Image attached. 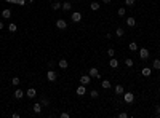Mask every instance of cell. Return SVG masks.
<instances>
[{"label": "cell", "instance_id": "1", "mask_svg": "<svg viewBox=\"0 0 160 118\" xmlns=\"http://www.w3.org/2000/svg\"><path fill=\"white\" fill-rule=\"evenodd\" d=\"M123 101H125L127 104H133L135 94H133V93H123Z\"/></svg>", "mask_w": 160, "mask_h": 118}, {"label": "cell", "instance_id": "2", "mask_svg": "<svg viewBox=\"0 0 160 118\" xmlns=\"http://www.w3.org/2000/svg\"><path fill=\"white\" fill-rule=\"evenodd\" d=\"M88 75H90L91 78H101L99 70H98V69H95V67H91V69L88 70Z\"/></svg>", "mask_w": 160, "mask_h": 118}, {"label": "cell", "instance_id": "3", "mask_svg": "<svg viewBox=\"0 0 160 118\" xmlns=\"http://www.w3.org/2000/svg\"><path fill=\"white\" fill-rule=\"evenodd\" d=\"M138 51H139V58L143 59V61L149 59V50H147V48H141V50H138Z\"/></svg>", "mask_w": 160, "mask_h": 118}, {"label": "cell", "instance_id": "4", "mask_svg": "<svg viewBox=\"0 0 160 118\" xmlns=\"http://www.w3.org/2000/svg\"><path fill=\"white\" fill-rule=\"evenodd\" d=\"M88 83H91V77L90 75H82L80 77V85H88Z\"/></svg>", "mask_w": 160, "mask_h": 118}, {"label": "cell", "instance_id": "5", "mask_svg": "<svg viewBox=\"0 0 160 118\" xmlns=\"http://www.w3.org/2000/svg\"><path fill=\"white\" fill-rule=\"evenodd\" d=\"M56 27H58L59 30H64L66 27H67V22H66L64 19H58V21H56Z\"/></svg>", "mask_w": 160, "mask_h": 118}, {"label": "cell", "instance_id": "6", "mask_svg": "<svg viewBox=\"0 0 160 118\" xmlns=\"http://www.w3.org/2000/svg\"><path fill=\"white\" fill-rule=\"evenodd\" d=\"M71 19H72L74 22H80V21H82V14H80L79 11H74L72 16H71Z\"/></svg>", "mask_w": 160, "mask_h": 118}, {"label": "cell", "instance_id": "7", "mask_svg": "<svg viewBox=\"0 0 160 118\" xmlns=\"http://www.w3.org/2000/svg\"><path fill=\"white\" fill-rule=\"evenodd\" d=\"M56 77H58V75H56L54 70H48V72H46V78H48V81H54Z\"/></svg>", "mask_w": 160, "mask_h": 118}, {"label": "cell", "instance_id": "8", "mask_svg": "<svg viewBox=\"0 0 160 118\" xmlns=\"http://www.w3.org/2000/svg\"><path fill=\"white\" fill-rule=\"evenodd\" d=\"M26 96L29 97V99H34V97L37 96V91H35L34 88H29V89H27V93H26Z\"/></svg>", "mask_w": 160, "mask_h": 118}, {"label": "cell", "instance_id": "9", "mask_svg": "<svg viewBox=\"0 0 160 118\" xmlns=\"http://www.w3.org/2000/svg\"><path fill=\"white\" fill-rule=\"evenodd\" d=\"M75 93H77V96H83V94L87 93V88H85V85H80V86L77 88V91H75Z\"/></svg>", "mask_w": 160, "mask_h": 118}, {"label": "cell", "instance_id": "10", "mask_svg": "<svg viewBox=\"0 0 160 118\" xmlns=\"http://www.w3.org/2000/svg\"><path fill=\"white\" fill-rule=\"evenodd\" d=\"M61 10H64V11L72 10V3H71V2H64V3L61 5Z\"/></svg>", "mask_w": 160, "mask_h": 118}, {"label": "cell", "instance_id": "11", "mask_svg": "<svg viewBox=\"0 0 160 118\" xmlns=\"http://www.w3.org/2000/svg\"><path fill=\"white\" fill-rule=\"evenodd\" d=\"M141 74H143V77H150V74H152V69H150V67H144L143 70H141Z\"/></svg>", "mask_w": 160, "mask_h": 118}, {"label": "cell", "instance_id": "12", "mask_svg": "<svg viewBox=\"0 0 160 118\" xmlns=\"http://www.w3.org/2000/svg\"><path fill=\"white\" fill-rule=\"evenodd\" d=\"M109 66H110L112 69H117V67H119V61H117L115 58H110V61H109Z\"/></svg>", "mask_w": 160, "mask_h": 118}, {"label": "cell", "instance_id": "13", "mask_svg": "<svg viewBox=\"0 0 160 118\" xmlns=\"http://www.w3.org/2000/svg\"><path fill=\"white\" fill-rule=\"evenodd\" d=\"M32 110H34L35 113H40V112H42V104H40V102L34 104V105H32Z\"/></svg>", "mask_w": 160, "mask_h": 118}, {"label": "cell", "instance_id": "14", "mask_svg": "<svg viewBox=\"0 0 160 118\" xmlns=\"http://www.w3.org/2000/svg\"><path fill=\"white\" fill-rule=\"evenodd\" d=\"M10 16H11V10H8V8H5V10L2 11V18H3V19H8Z\"/></svg>", "mask_w": 160, "mask_h": 118}, {"label": "cell", "instance_id": "15", "mask_svg": "<svg viewBox=\"0 0 160 118\" xmlns=\"http://www.w3.org/2000/svg\"><path fill=\"white\" fill-rule=\"evenodd\" d=\"M123 93H125V88L122 85H117L115 86V94H122V96H123Z\"/></svg>", "mask_w": 160, "mask_h": 118}, {"label": "cell", "instance_id": "16", "mask_svg": "<svg viewBox=\"0 0 160 118\" xmlns=\"http://www.w3.org/2000/svg\"><path fill=\"white\" fill-rule=\"evenodd\" d=\"M101 86L104 88V89H109V88L112 86V83H110L109 80H102V81H101Z\"/></svg>", "mask_w": 160, "mask_h": 118}, {"label": "cell", "instance_id": "17", "mask_svg": "<svg viewBox=\"0 0 160 118\" xmlns=\"http://www.w3.org/2000/svg\"><path fill=\"white\" fill-rule=\"evenodd\" d=\"M5 2H8V3H18V5H26V0H5Z\"/></svg>", "mask_w": 160, "mask_h": 118}, {"label": "cell", "instance_id": "18", "mask_svg": "<svg viewBox=\"0 0 160 118\" xmlns=\"http://www.w3.org/2000/svg\"><path fill=\"white\" fill-rule=\"evenodd\" d=\"M128 50L130 51H138V43H135V42L128 43Z\"/></svg>", "mask_w": 160, "mask_h": 118}, {"label": "cell", "instance_id": "19", "mask_svg": "<svg viewBox=\"0 0 160 118\" xmlns=\"http://www.w3.org/2000/svg\"><path fill=\"white\" fill-rule=\"evenodd\" d=\"M90 8H91V10H93V11H98V10H99V8H101V5H99L98 2H91V5H90Z\"/></svg>", "mask_w": 160, "mask_h": 118}, {"label": "cell", "instance_id": "20", "mask_svg": "<svg viewBox=\"0 0 160 118\" xmlns=\"http://www.w3.org/2000/svg\"><path fill=\"white\" fill-rule=\"evenodd\" d=\"M127 26H130V27L136 26V19L135 18H127Z\"/></svg>", "mask_w": 160, "mask_h": 118}, {"label": "cell", "instance_id": "21", "mask_svg": "<svg viewBox=\"0 0 160 118\" xmlns=\"http://www.w3.org/2000/svg\"><path fill=\"white\" fill-rule=\"evenodd\" d=\"M16 99H21L23 96H24V93H23V89H16V91H15V94H13Z\"/></svg>", "mask_w": 160, "mask_h": 118}, {"label": "cell", "instance_id": "22", "mask_svg": "<svg viewBox=\"0 0 160 118\" xmlns=\"http://www.w3.org/2000/svg\"><path fill=\"white\" fill-rule=\"evenodd\" d=\"M67 66H69V64H67V59H61V61H59V67H61V69H67Z\"/></svg>", "mask_w": 160, "mask_h": 118}, {"label": "cell", "instance_id": "23", "mask_svg": "<svg viewBox=\"0 0 160 118\" xmlns=\"http://www.w3.org/2000/svg\"><path fill=\"white\" fill-rule=\"evenodd\" d=\"M152 69H155V70H160V59H155V61L152 62Z\"/></svg>", "mask_w": 160, "mask_h": 118}, {"label": "cell", "instance_id": "24", "mask_svg": "<svg viewBox=\"0 0 160 118\" xmlns=\"http://www.w3.org/2000/svg\"><path fill=\"white\" fill-rule=\"evenodd\" d=\"M19 83H21V80L18 78V77H13V78H11V85H13V86H18Z\"/></svg>", "mask_w": 160, "mask_h": 118}, {"label": "cell", "instance_id": "25", "mask_svg": "<svg viewBox=\"0 0 160 118\" xmlns=\"http://www.w3.org/2000/svg\"><path fill=\"white\" fill-rule=\"evenodd\" d=\"M123 34H125V30L122 29V27H119V29L115 30V35H117V37H123Z\"/></svg>", "mask_w": 160, "mask_h": 118}, {"label": "cell", "instance_id": "26", "mask_svg": "<svg viewBox=\"0 0 160 118\" xmlns=\"http://www.w3.org/2000/svg\"><path fill=\"white\" fill-rule=\"evenodd\" d=\"M133 64H135L133 59H130V58H127V59H125V66H127V67H133Z\"/></svg>", "mask_w": 160, "mask_h": 118}, {"label": "cell", "instance_id": "27", "mask_svg": "<svg viewBox=\"0 0 160 118\" xmlns=\"http://www.w3.org/2000/svg\"><path fill=\"white\" fill-rule=\"evenodd\" d=\"M61 5H62V3H59V2H54V3L51 5V10H54V11H56V10H59V8H61Z\"/></svg>", "mask_w": 160, "mask_h": 118}, {"label": "cell", "instance_id": "28", "mask_svg": "<svg viewBox=\"0 0 160 118\" xmlns=\"http://www.w3.org/2000/svg\"><path fill=\"white\" fill-rule=\"evenodd\" d=\"M40 104H42L43 107H48V104H50V101H48V99H46V97H42V99H40Z\"/></svg>", "mask_w": 160, "mask_h": 118}, {"label": "cell", "instance_id": "29", "mask_svg": "<svg viewBox=\"0 0 160 118\" xmlns=\"http://www.w3.org/2000/svg\"><path fill=\"white\" fill-rule=\"evenodd\" d=\"M8 30H10V32H16V24H15V22L8 24Z\"/></svg>", "mask_w": 160, "mask_h": 118}, {"label": "cell", "instance_id": "30", "mask_svg": "<svg viewBox=\"0 0 160 118\" xmlns=\"http://www.w3.org/2000/svg\"><path fill=\"white\" fill-rule=\"evenodd\" d=\"M107 56H110V58H114V56H115L114 48H109V50H107Z\"/></svg>", "mask_w": 160, "mask_h": 118}, {"label": "cell", "instance_id": "31", "mask_svg": "<svg viewBox=\"0 0 160 118\" xmlns=\"http://www.w3.org/2000/svg\"><path fill=\"white\" fill-rule=\"evenodd\" d=\"M90 96H91V97H93V99H96V97H98V96H99V93H98V91H96V89H93V91H91V93H90Z\"/></svg>", "mask_w": 160, "mask_h": 118}, {"label": "cell", "instance_id": "32", "mask_svg": "<svg viewBox=\"0 0 160 118\" xmlns=\"http://www.w3.org/2000/svg\"><path fill=\"white\" fill-rule=\"evenodd\" d=\"M135 2H136V0H125V5H127V6H133Z\"/></svg>", "mask_w": 160, "mask_h": 118}, {"label": "cell", "instance_id": "33", "mask_svg": "<svg viewBox=\"0 0 160 118\" xmlns=\"http://www.w3.org/2000/svg\"><path fill=\"white\" fill-rule=\"evenodd\" d=\"M125 13H127V10H125L123 6H122V8H119V16H125Z\"/></svg>", "mask_w": 160, "mask_h": 118}, {"label": "cell", "instance_id": "34", "mask_svg": "<svg viewBox=\"0 0 160 118\" xmlns=\"http://www.w3.org/2000/svg\"><path fill=\"white\" fill-rule=\"evenodd\" d=\"M128 116V113H125V112H120L119 113V118H127Z\"/></svg>", "mask_w": 160, "mask_h": 118}, {"label": "cell", "instance_id": "35", "mask_svg": "<svg viewBox=\"0 0 160 118\" xmlns=\"http://www.w3.org/2000/svg\"><path fill=\"white\" fill-rule=\"evenodd\" d=\"M155 116H160V105L155 107Z\"/></svg>", "mask_w": 160, "mask_h": 118}, {"label": "cell", "instance_id": "36", "mask_svg": "<svg viewBox=\"0 0 160 118\" xmlns=\"http://www.w3.org/2000/svg\"><path fill=\"white\" fill-rule=\"evenodd\" d=\"M69 116H71V115H69L67 112H62V113H61V118H69Z\"/></svg>", "mask_w": 160, "mask_h": 118}, {"label": "cell", "instance_id": "37", "mask_svg": "<svg viewBox=\"0 0 160 118\" xmlns=\"http://www.w3.org/2000/svg\"><path fill=\"white\" fill-rule=\"evenodd\" d=\"M110 2H112V0H102V3H106V5H107V3H110Z\"/></svg>", "mask_w": 160, "mask_h": 118}, {"label": "cell", "instance_id": "38", "mask_svg": "<svg viewBox=\"0 0 160 118\" xmlns=\"http://www.w3.org/2000/svg\"><path fill=\"white\" fill-rule=\"evenodd\" d=\"M2 29H3V22H2V21H0V30H2Z\"/></svg>", "mask_w": 160, "mask_h": 118}]
</instances>
